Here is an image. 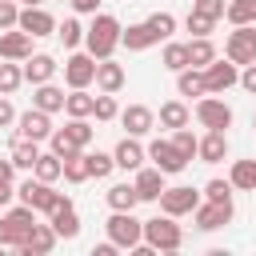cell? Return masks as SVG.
Segmentation results:
<instances>
[{
	"label": "cell",
	"mask_w": 256,
	"mask_h": 256,
	"mask_svg": "<svg viewBox=\"0 0 256 256\" xmlns=\"http://www.w3.org/2000/svg\"><path fill=\"white\" fill-rule=\"evenodd\" d=\"M120 36H124L120 20H116V16H108V12H100V16L88 24V32H84V48H88L96 60H108V56L120 48Z\"/></svg>",
	"instance_id": "cell-1"
},
{
	"label": "cell",
	"mask_w": 256,
	"mask_h": 256,
	"mask_svg": "<svg viewBox=\"0 0 256 256\" xmlns=\"http://www.w3.org/2000/svg\"><path fill=\"white\" fill-rule=\"evenodd\" d=\"M36 224H40V220H36V208L20 200L16 208H8V212L0 216V248H20Z\"/></svg>",
	"instance_id": "cell-2"
},
{
	"label": "cell",
	"mask_w": 256,
	"mask_h": 256,
	"mask_svg": "<svg viewBox=\"0 0 256 256\" xmlns=\"http://www.w3.org/2000/svg\"><path fill=\"white\" fill-rule=\"evenodd\" d=\"M16 196L24 200V204H32L36 212H44V216H52L56 208H64V204H72V196H64V192H56L48 180H40V176H28L20 188H16Z\"/></svg>",
	"instance_id": "cell-3"
},
{
	"label": "cell",
	"mask_w": 256,
	"mask_h": 256,
	"mask_svg": "<svg viewBox=\"0 0 256 256\" xmlns=\"http://www.w3.org/2000/svg\"><path fill=\"white\" fill-rule=\"evenodd\" d=\"M144 240H148L156 252H180V248H184V228L176 224V216L160 212V216L144 220Z\"/></svg>",
	"instance_id": "cell-4"
},
{
	"label": "cell",
	"mask_w": 256,
	"mask_h": 256,
	"mask_svg": "<svg viewBox=\"0 0 256 256\" xmlns=\"http://www.w3.org/2000/svg\"><path fill=\"white\" fill-rule=\"evenodd\" d=\"M104 232H108V240H112L120 252H132V248L144 240V220H136L132 212H112L108 224H104Z\"/></svg>",
	"instance_id": "cell-5"
},
{
	"label": "cell",
	"mask_w": 256,
	"mask_h": 256,
	"mask_svg": "<svg viewBox=\"0 0 256 256\" xmlns=\"http://www.w3.org/2000/svg\"><path fill=\"white\" fill-rule=\"evenodd\" d=\"M224 56L232 64H256V24H236L224 40Z\"/></svg>",
	"instance_id": "cell-6"
},
{
	"label": "cell",
	"mask_w": 256,
	"mask_h": 256,
	"mask_svg": "<svg viewBox=\"0 0 256 256\" xmlns=\"http://www.w3.org/2000/svg\"><path fill=\"white\" fill-rule=\"evenodd\" d=\"M196 120H200V128L228 132V128H232V108H228L216 92H208V96H200V100H196Z\"/></svg>",
	"instance_id": "cell-7"
},
{
	"label": "cell",
	"mask_w": 256,
	"mask_h": 256,
	"mask_svg": "<svg viewBox=\"0 0 256 256\" xmlns=\"http://www.w3.org/2000/svg\"><path fill=\"white\" fill-rule=\"evenodd\" d=\"M160 212H168V216H192L196 212V204H200V192L192 188V184H172V188H164L160 192Z\"/></svg>",
	"instance_id": "cell-8"
},
{
	"label": "cell",
	"mask_w": 256,
	"mask_h": 256,
	"mask_svg": "<svg viewBox=\"0 0 256 256\" xmlns=\"http://www.w3.org/2000/svg\"><path fill=\"white\" fill-rule=\"evenodd\" d=\"M148 160H152L164 176H176V172H184V168L192 164V160H188L172 140H152V144H148Z\"/></svg>",
	"instance_id": "cell-9"
},
{
	"label": "cell",
	"mask_w": 256,
	"mask_h": 256,
	"mask_svg": "<svg viewBox=\"0 0 256 256\" xmlns=\"http://www.w3.org/2000/svg\"><path fill=\"white\" fill-rule=\"evenodd\" d=\"M64 84L68 88H88L96 84V56L92 52H72L64 60Z\"/></svg>",
	"instance_id": "cell-10"
},
{
	"label": "cell",
	"mask_w": 256,
	"mask_h": 256,
	"mask_svg": "<svg viewBox=\"0 0 256 256\" xmlns=\"http://www.w3.org/2000/svg\"><path fill=\"white\" fill-rule=\"evenodd\" d=\"M56 128H52V112H44V108H28V112H20L16 116V136H24V140H48Z\"/></svg>",
	"instance_id": "cell-11"
},
{
	"label": "cell",
	"mask_w": 256,
	"mask_h": 256,
	"mask_svg": "<svg viewBox=\"0 0 256 256\" xmlns=\"http://www.w3.org/2000/svg\"><path fill=\"white\" fill-rule=\"evenodd\" d=\"M204 84H208V92H216V96L228 92L232 84H240V64H232L228 56H224V60L216 56V60L204 68Z\"/></svg>",
	"instance_id": "cell-12"
},
{
	"label": "cell",
	"mask_w": 256,
	"mask_h": 256,
	"mask_svg": "<svg viewBox=\"0 0 256 256\" xmlns=\"http://www.w3.org/2000/svg\"><path fill=\"white\" fill-rule=\"evenodd\" d=\"M16 28H24L28 36H52V32H56V20H52L48 8H40V4H24Z\"/></svg>",
	"instance_id": "cell-13"
},
{
	"label": "cell",
	"mask_w": 256,
	"mask_h": 256,
	"mask_svg": "<svg viewBox=\"0 0 256 256\" xmlns=\"http://www.w3.org/2000/svg\"><path fill=\"white\" fill-rule=\"evenodd\" d=\"M192 220H196V228H200V232H216V228H224V224L232 220V204L200 200V204H196V212H192Z\"/></svg>",
	"instance_id": "cell-14"
},
{
	"label": "cell",
	"mask_w": 256,
	"mask_h": 256,
	"mask_svg": "<svg viewBox=\"0 0 256 256\" xmlns=\"http://www.w3.org/2000/svg\"><path fill=\"white\" fill-rule=\"evenodd\" d=\"M32 40L36 36H28L24 28H4L0 32V60H28L32 56Z\"/></svg>",
	"instance_id": "cell-15"
},
{
	"label": "cell",
	"mask_w": 256,
	"mask_h": 256,
	"mask_svg": "<svg viewBox=\"0 0 256 256\" xmlns=\"http://www.w3.org/2000/svg\"><path fill=\"white\" fill-rule=\"evenodd\" d=\"M120 124L128 128V136H148V132L156 128V112H152L148 104H128V108L120 112Z\"/></svg>",
	"instance_id": "cell-16"
},
{
	"label": "cell",
	"mask_w": 256,
	"mask_h": 256,
	"mask_svg": "<svg viewBox=\"0 0 256 256\" xmlns=\"http://www.w3.org/2000/svg\"><path fill=\"white\" fill-rule=\"evenodd\" d=\"M56 240H60V236H56L52 224H36V228L28 232V240H24L16 252H20V256H48V252L56 248Z\"/></svg>",
	"instance_id": "cell-17"
},
{
	"label": "cell",
	"mask_w": 256,
	"mask_h": 256,
	"mask_svg": "<svg viewBox=\"0 0 256 256\" xmlns=\"http://www.w3.org/2000/svg\"><path fill=\"white\" fill-rule=\"evenodd\" d=\"M20 68H24V80H28L32 88H36V84H48V80L56 76V68H60V64H56V60H52L48 52H32V56H28V60H24Z\"/></svg>",
	"instance_id": "cell-18"
},
{
	"label": "cell",
	"mask_w": 256,
	"mask_h": 256,
	"mask_svg": "<svg viewBox=\"0 0 256 256\" xmlns=\"http://www.w3.org/2000/svg\"><path fill=\"white\" fill-rule=\"evenodd\" d=\"M124 80H128L124 64H116L112 56H108V60H96V88H100V92H120Z\"/></svg>",
	"instance_id": "cell-19"
},
{
	"label": "cell",
	"mask_w": 256,
	"mask_h": 256,
	"mask_svg": "<svg viewBox=\"0 0 256 256\" xmlns=\"http://www.w3.org/2000/svg\"><path fill=\"white\" fill-rule=\"evenodd\" d=\"M228 156V132H204L200 136V148H196V160H204V164H220Z\"/></svg>",
	"instance_id": "cell-20"
},
{
	"label": "cell",
	"mask_w": 256,
	"mask_h": 256,
	"mask_svg": "<svg viewBox=\"0 0 256 256\" xmlns=\"http://www.w3.org/2000/svg\"><path fill=\"white\" fill-rule=\"evenodd\" d=\"M112 156H116V168H124V172H136V168L148 160V148H140V144H136V136H124V140L112 148Z\"/></svg>",
	"instance_id": "cell-21"
},
{
	"label": "cell",
	"mask_w": 256,
	"mask_h": 256,
	"mask_svg": "<svg viewBox=\"0 0 256 256\" xmlns=\"http://www.w3.org/2000/svg\"><path fill=\"white\" fill-rule=\"evenodd\" d=\"M132 184H136L140 200H160V192L168 188V184H164V172H160L156 164H152V168H144V164H140V168H136V180H132Z\"/></svg>",
	"instance_id": "cell-22"
},
{
	"label": "cell",
	"mask_w": 256,
	"mask_h": 256,
	"mask_svg": "<svg viewBox=\"0 0 256 256\" xmlns=\"http://www.w3.org/2000/svg\"><path fill=\"white\" fill-rule=\"evenodd\" d=\"M48 224L56 228V236H60V240H76V236H80V216H76V204L56 208V212L48 216Z\"/></svg>",
	"instance_id": "cell-23"
},
{
	"label": "cell",
	"mask_w": 256,
	"mask_h": 256,
	"mask_svg": "<svg viewBox=\"0 0 256 256\" xmlns=\"http://www.w3.org/2000/svg\"><path fill=\"white\" fill-rule=\"evenodd\" d=\"M104 200H108V208L112 212H132L136 204H140V192H136V184H112L108 192H104Z\"/></svg>",
	"instance_id": "cell-24"
},
{
	"label": "cell",
	"mask_w": 256,
	"mask_h": 256,
	"mask_svg": "<svg viewBox=\"0 0 256 256\" xmlns=\"http://www.w3.org/2000/svg\"><path fill=\"white\" fill-rule=\"evenodd\" d=\"M176 92L180 96H208V84H204V68H180L176 72Z\"/></svg>",
	"instance_id": "cell-25"
},
{
	"label": "cell",
	"mask_w": 256,
	"mask_h": 256,
	"mask_svg": "<svg viewBox=\"0 0 256 256\" xmlns=\"http://www.w3.org/2000/svg\"><path fill=\"white\" fill-rule=\"evenodd\" d=\"M32 108H44V112H64V88H56L52 80H48V84H36V88H32Z\"/></svg>",
	"instance_id": "cell-26"
},
{
	"label": "cell",
	"mask_w": 256,
	"mask_h": 256,
	"mask_svg": "<svg viewBox=\"0 0 256 256\" xmlns=\"http://www.w3.org/2000/svg\"><path fill=\"white\" fill-rule=\"evenodd\" d=\"M188 120H192V112H188V104L184 100H164L160 104V128H188Z\"/></svg>",
	"instance_id": "cell-27"
},
{
	"label": "cell",
	"mask_w": 256,
	"mask_h": 256,
	"mask_svg": "<svg viewBox=\"0 0 256 256\" xmlns=\"http://www.w3.org/2000/svg\"><path fill=\"white\" fill-rule=\"evenodd\" d=\"M228 180L236 192H256V160H232Z\"/></svg>",
	"instance_id": "cell-28"
},
{
	"label": "cell",
	"mask_w": 256,
	"mask_h": 256,
	"mask_svg": "<svg viewBox=\"0 0 256 256\" xmlns=\"http://www.w3.org/2000/svg\"><path fill=\"white\" fill-rule=\"evenodd\" d=\"M120 44H124L128 52H144V48L156 44V36H152V28H148V20H144V24H128L124 36H120Z\"/></svg>",
	"instance_id": "cell-29"
},
{
	"label": "cell",
	"mask_w": 256,
	"mask_h": 256,
	"mask_svg": "<svg viewBox=\"0 0 256 256\" xmlns=\"http://www.w3.org/2000/svg\"><path fill=\"white\" fill-rule=\"evenodd\" d=\"M36 160H40V144H36V140L16 136V144H12V164H16L20 172H32V168H36Z\"/></svg>",
	"instance_id": "cell-30"
},
{
	"label": "cell",
	"mask_w": 256,
	"mask_h": 256,
	"mask_svg": "<svg viewBox=\"0 0 256 256\" xmlns=\"http://www.w3.org/2000/svg\"><path fill=\"white\" fill-rule=\"evenodd\" d=\"M212 60H216V44L208 36H192L188 40V64L192 68H208Z\"/></svg>",
	"instance_id": "cell-31"
},
{
	"label": "cell",
	"mask_w": 256,
	"mask_h": 256,
	"mask_svg": "<svg viewBox=\"0 0 256 256\" xmlns=\"http://www.w3.org/2000/svg\"><path fill=\"white\" fill-rule=\"evenodd\" d=\"M32 176H40V180H48V184H56L60 176H64V160L48 148V152H40V160H36V168H32Z\"/></svg>",
	"instance_id": "cell-32"
},
{
	"label": "cell",
	"mask_w": 256,
	"mask_h": 256,
	"mask_svg": "<svg viewBox=\"0 0 256 256\" xmlns=\"http://www.w3.org/2000/svg\"><path fill=\"white\" fill-rule=\"evenodd\" d=\"M92 108H96V96H88V88H72L64 96V112L68 116H92Z\"/></svg>",
	"instance_id": "cell-33"
},
{
	"label": "cell",
	"mask_w": 256,
	"mask_h": 256,
	"mask_svg": "<svg viewBox=\"0 0 256 256\" xmlns=\"http://www.w3.org/2000/svg\"><path fill=\"white\" fill-rule=\"evenodd\" d=\"M160 64H164L168 72L188 68V44H180V40H164V56H160Z\"/></svg>",
	"instance_id": "cell-34"
},
{
	"label": "cell",
	"mask_w": 256,
	"mask_h": 256,
	"mask_svg": "<svg viewBox=\"0 0 256 256\" xmlns=\"http://www.w3.org/2000/svg\"><path fill=\"white\" fill-rule=\"evenodd\" d=\"M224 20L236 28V24H256V0H232L224 8Z\"/></svg>",
	"instance_id": "cell-35"
},
{
	"label": "cell",
	"mask_w": 256,
	"mask_h": 256,
	"mask_svg": "<svg viewBox=\"0 0 256 256\" xmlns=\"http://www.w3.org/2000/svg\"><path fill=\"white\" fill-rule=\"evenodd\" d=\"M20 84H24V68H20V60H4V64H0V96H12Z\"/></svg>",
	"instance_id": "cell-36"
},
{
	"label": "cell",
	"mask_w": 256,
	"mask_h": 256,
	"mask_svg": "<svg viewBox=\"0 0 256 256\" xmlns=\"http://www.w3.org/2000/svg\"><path fill=\"white\" fill-rule=\"evenodd\" d=\"M48 148H52L60 160H72V156H80V152H84V148H80V144H76V140H72L64 128H56V132L48 136Z\"/></svg>",
	"instance_id": "cell-37"
},
{
	"label": "cell",
	"mask_w": 256,
	"mask_h": 256,
	"mask_svg": "<svg viewBox=\"0 0 256 256\" xmlns=\"http://www.w3.org/2000/svg\"><path fill=\"white\" fill-rule=\"evenodd\" d=\"M64 180H68V184H84V180H92V168H88V152H80V156L64 160Z\"/></svg>",
	"instance_id": "cell-38"
},
{
	"label": "cell",
	"mask_w": 256,
	"mask_h": 256,
	"mask_svg": "<svg viewBox=\"0 0 256 256\" xmlns=\"http://www.w3.org/2000/svg\"><path fill=\"white\" fill-rule=\"evenodd\" d=\"M148 28H152L156 44H160V40H172V32H176V16H172V12H152V16H148Z\"/></svg>",
	"instance_id": "cell-39"
},
{
	"label": "cell",
	"mask_w": 256,
	"mask_h": 256,
	"mask_svg": "<svg viewBox=\"0 0 256 256\" xmlns=\"http://www.w3.org/2000/svg\"><path fill=\"white\" fill-rule=\"evenodd\" d=\"M84 32H88V28H84L80 20H64V24H56V36L64 40V48H80V44H84Z\"/></svg>",
	"instance_id": "cell-40"
},
{
	"label": "cell",
	"mask_w": 256,
	"mask_h": 256,
	"mask_svg": "<svg viewBox=\"0 0 256 256\" xmlns=\"http://www.w3.org/2000/svg\"><path fill=\"white\" fill-rule=\"evenodd\" d=\"M64 132H68V136H72L80 148H88V144H92V124H88V116H68Z\"/></svg>",
	"instance_id": "cell-41"
},
{
	"label": "cell",
	"mask_w": 256,
	"mask_h": 256,
	"mask_svg": "<svg viewBox=\"0 0 256 256\" xmlns=\"http://www.w3.org/2000/svg\"><path fill=\"white\" fill-rule=\"evenodd\" d=\"M88 168H92V176H96V180H104V176H112L116 156H112V152H88Z\"/></svg>",
	"instance_id": "cell-42"
},
{
	"label": "cell",
	"mask_w": 256,
	"mask_h": 256,
	"mask_svg": "<svg viewBox=\"0 0 256 256\" xmlns=\"http://www.w3.org/2000/svg\"><path fill=\"white\" fill-rule=\"evenodd\" d=\"M184 28H188V32H192V36H212V28H216V20H212V16H204V12H196V8H192V12H188V20H184Z\"/></svg>",
	"instance_id": "cell-43"
},
{
	"label": "cell",
	"mask_w": 256,
	"mask_h": 256,
	"mask_svg": "<svg viewBox=\"0 0 256 256\" xmlns=\"http://www.w3.org/2000/svg\"><path fill=\"white\" fill-rule=\"evenodd\" d=\"M92 116H96V120H116V116H120V108H116V92H100Z\"/></svg>",
	"instance_id": "cell-44"
},
{
	"label": "cell",
	"mask_w": 256,
	"mask_h": 256,
	"mask_svg": "<svg viewBox=\"0 0 256 256\" xmlns=\"http://www.w3.org/2000/svg\"><path fill=\"white\" fill-rule=\"evenodd\" d=\"M204 200L232 204V180H208V184H204Z\"/></svg>",
	"instance_id": "cell-45"
},
{
	"label": "cell",
	"mask_w": 256,
	"mask_h": 256,
	"mask_svg": "<svg viewBox=\"0 0 256 256\" xmlns=\"http://www.w3.org/2000/svg\"><path fill=\"white\" fill-rule=\"evenodd\" d=\"M172 144L192 160V156H196V148H200V136H192V128H176V132H172Z\"/></svg>",
	"instance_id": "cell-46"
},
{
	"label": "cell",
	"mask_w": 256,
	"mask_h": 256,
	"mask_svg": "<svg viewBox=\"0 0 256 256\" xmlns=\"http://www.w3.org/2000/svg\"><path fill=\"white\" fill-rule=\"evenodd\" d=\"M192 8L196 12H204V16H212V20H224V0H192Z\"/></svg>",
	"instance_id": "cell-47"
},
{
	"label": "cell",
	"mask_w": 256,
	"mask_h": 256,
	"mask_svg": "<svg viewBox=\"0 0 256 256\" xmlns=\"http://www.w3.org/2000/svg\"><path fill=\"white\" fill-rule=\"evenodd\" d=\"M16 20H20L16 0H0V32H4V28H16Z\"/></svg>",
	"instance_id": "cell-48"
},
{
	"label": "cell",
	"mask_w": 256,
	"mask_h": 256,
	"mask_svg": "<svg viewBox=\"0 0 256 256\" xmlns=\"http://www.w3.org/2000/svg\"><path fill=\"white\" fill-rule=\"evenodd\" d=\"M12 124H16V108L8 96H0V128H12Z\"/></svg>",
	"instance_id": "cell-49"
},
{
	"label": "cell",
	"mask_w": 256,
	"mask_h": 256,
	"mask_svg": "<svg viewBox=\"0 0 256 256\" xmlns=\"http://www.w3.org/2000/svg\"><path fill=\"white\" fill-rule=\"evenodd\" d=\"M240 88L256 96V64H244V72H240Z\"/></svg>",
	"instance_id": "cell-50"
},
{
	"label": "cell",
	"mask_w": 256,
	"mask_h": 256,
	"mask_svg": "<svg viewBox=\"0 0 256 256\" xmlns=\"http://www.w3.org/2000/svg\"><path fill=\"white\" fill-rule=\"evenodd\" d=\"M68 4H72V8H76V12H80V16H88V12H92V16H96V8H100V4H104V0H68Z\"/></svg>",
	"instance_id": "cell-51"
},
{
	"label": "cell",
	"mask_w": 256,
	"mask_h": 256,
	"mask_svg": "<svg viewBox=\"0 0 256 256\" xmlns=\"http://www.w3.org/2000/svg\"><path fill=\"white\" fill-rule=\"evenodd\" d=\"M12 196H16L12 180H4V176H0V208H8V204H12Z\"/></svg>",
	"instance_id": "cell-52"
},
{
	"label": "cell",
	"mask_w": 256,
	"mask_h": 256,
	"mask_svg": "<svg viewBox=\"0 0 256 256\" xmlns=\"http://www.w3.org/2000/svg\"><path fill=\"white\" fill-rule=\"evenodd\" d=\"M116 252H120V248H116L112 240H104V244H96V248H92V256H116Z\"/></svg>",
	"instance_id": "cell-53"
},
{
	"label": "cell",
	"mask_w": 256,
	"mask_h": 256,
	"mask_svg": "<svg viewBox=\"0 0 256 256\" xmlns=\"http://www.w3.org/2000/svg\"><path fill=\"white\" fill-rule=\"evenodd\" d=\"M20 4H40V0H20Z\"/></svg>",
	"instance_id": "cell-54"
},
{
	"label": "cell",
	"mask_w": 256,
	"mask_h": 256,
	"mask_svg": "<svg viewBox=\"0 0 256 256\" xmlns=\"http://www.w3.org/2000/svg\"><path fill=\"white\" fill-rule=\"evenodd\" d=\"M252 128H256V116H252Z\"/></svg>",
	"instance_id": "cell-55"
}]
</instances>
